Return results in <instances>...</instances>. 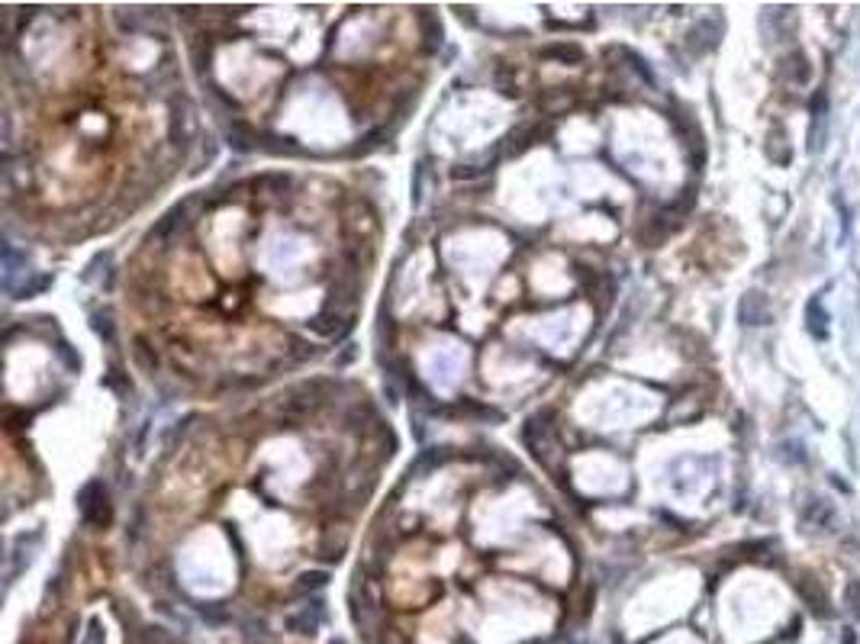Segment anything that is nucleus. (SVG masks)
Instances as JSON below:
<instances>
[{"mask_svg": "<svg viewBox=\"0 0 860 644\" xmlns=\"http://www.w3.org/2000/svg\"><path fill=\"white\" fill-rule=\"evenodd\" d=\"M55 355L65 361V367H68V371H75V374L81 371V357H77L75 351H71V345H68V342H58V345H55Z\"/></svg>", "mask_w": 860, "mask_h": 644, "instance_id": "obj_17", "label": "nucleus"}, {"mask_svg": "<svg viewBox=\"0 0 860 644\" xmlns=\"http://www.w3.org/2000/svg\"><path fill=\"white\" fill-rule=\"evenodd\" d=\"M91 326H94V332H97L106 345H116V329H113V319L106 313H94L91 316Z\"/></svg>", "mask_w": 860, "mask_h": 644, "instance_id": "obj_15", "label": "nucleus"}, {"mask_svg": "<svg viewBox=\"0 0 860 644\" xmlns=\"http://www.w3.org/2000/svg\"><path fill=\"white\" fill-rule=\"evenodd\" d=\"M351 357H355V345H345V355L338 357V367H342V365H348Z\"/></svg>", "mask_w": 860, "mask_h": 644, "instance_id": "obj_20", "label": "nucleus"}, {"mask_svg": "<svg viewBox=\"0 0 860 644\" xmlns=\"http://www.w3.org/2000/svg\"><path fill=\"white\" fill-rule=\"evenodd\" d=\"M799 596H803L805 606H809L818 618L828 616V596H825V589H822V583H818V577H812V574L799 577Z\"/></svg>", "mask_w": 860, "mask_h": 644, "instance_id": "obj_6", "label": "nucleus"}, {"mask_svg": "<svg viewBox=\"0 0 860 644\" xmlns=\"http://www.w3.org/2000/svg\"><path fill=\"white\" fill-rule=\"evenodd\" d=\"M77 509H81V518L87 526L104 528L110 522V503H106V487L100 480H87L81 490H77Z\"/></svg>", "mask_w": 860, "mask_h": 644, "instance_id": "obj_1", "label": "nucleus"}, {"mask_svg": "<svg viewBox=\"0 0 860 644\" xmlns=\"http://www.w3.org/2000/svg\"><path fill=\"white\" fill-rule=\"evenodd\" d=\"M541 58H558V62H580L583 58V49L580 45H567V43H551V45H545V49L539 52Z\"/></svg>", "mask_w": 860, "mask_h": 644, "instance_id": "obj_11", "label": "nucleus"}, {"mask_svg": "<svg viewBox=\"0 0 860 644\" xmlns=\"http://www.w3.org/2000/svg\"><path fill=\"white\" fill-rule=\"evenodd\" d=\"M422 200V165H416V184H413V204Z\"/></svg>", "mask_w": 860, "mask_h": 644, "instance_id": "obj_19", "label": "nucleus"}, {"mask_svg": "<svg viewBox=\"0 0 860 644\" xmlns=\"http://www.w3.org/2000/svg\"><path fill=\"white\" fill-rule=\"evenodd\" d=\"M722 39V20L719 16H706L702 23H696V26L690 29V35H686V43H690V49L700 55V52H712L715 45H719Z\"/></svg>", "mask_w": 860, "mask_h": 644, "instance_id": "obj_4", "label": "nucleus"}, {"mask_svg": "<svg viewBox=\"0 0 860 644\" xmlns=\"http://www.w3.org/2000/svg\"><path fill=\"white\" fill-rule=\"evenodd\" d=\"M780 74H783L786 81H793V84H805V81H809V58H805L803 52L786 55L783 65H780Z\"/></svg>", "mask_w": 860, "mask_h": 644, "instance_id": "obj_9", "label": "nucleus"}, {"mask_svg": "<svg viewBox=\"0 0 860 644\" xmlns=\"http://www.w3.org/2000/svg\"><path fill=\"white\" fill-rule=\"evenodd\" d=\"M458 413L470 416V419H480V422H503V413H500V409L483 406V403H477V399H461V403H458Z\"/></svg>", "mask_w": 860, "mask_h": 644, "instance_id": "obj_10", "label": "nucleus"}, {"mask_svg": "<svg viewBox=\"0 0 860 644\" xmlns=\"http://www.w3.org/2000/svg\"><path fill=\"white\" fill-rule=\"evenodd\" d=\"M834 522V506L825 503V499H812L809 506H805L803 512V532L809 528V532H822V528H828Z\"/></svg>", "mask_w": 860, "mask_h": 644, "instance_id": "obj_7", "label": "nucleus"}, {"mask_svg": "<svg viewBox=\"0 0 860 644\" xmlns=\"http://www.w3.org/2000/svg\"><path fill=\"white\" fill-rule=\"evenodd\" d=\"M825 116H828V100L825 94L818 91L812 97V133H809V152L818 155L822 152V142H825Z\"/></svg>", "mask_w": 860, "mask_h": 644, "instance_id": "obj_5", "label": "nucleus"}, {"mask_svg": "<svg viewBox=\"0 0 860 644\" xmlns=\"http://www.w3.org/2000/svg\"><path fill=\"white\" fill-rule=\"evenodd\" d=\"M322 618H326V609H322V602H307L303 609L290 612V616L284 618V628L294 631V635H316L322 625Z\"/></svg>", "mask_w": 860, "mask_h": 644, "instance_id": "obj_2", "label": "nucleus"}, {"mask_svg": "<svg viewBox=\"0 0 860 644\" xmlns=\"http://www.w3.org/2000/svg\"><path fill=\"white\" fill-rule=\"evenodd\" d=\"M805 332H809L815 342H825L828 338V313L822 306V296H812L805 303Z\"/></svg>", "mask_w": 860, "mask_h": 644, "instance_id": "obj_8", "label": "nucleus"}, {"mask_svg": "<svg viewBox=\"0 0 860 644\" xmlns=\"http://www.w3.org/2000/svg\"><path fill=\"white\" fill-rule=\"evenodd\" d=\"M133 357H136V365H139L145 374H155V371H158V355H155V348H148L145 338H136Z\"/></svg>", "mask_w": 860, "mask_h": 644, "instance_id": "obj_12", "label": "nucleus"}, {"mask_svg": "<svg viewBox=\"0 0 860 644\" xmlns=\"http://www.w3.org/2000/svg\"><path fill=\"white\" fill-rule=\"evenodd\" d=\"M326 583H329L326 570H309V574H300V580L294 583V593H313V589H322Z\"/></svg>", "mask_w": 860, "mask_h": 644, "instance_id": "obj_14", "label": "nucleus"}, {"mask_svg": "<svg viewBox=\"0 0 860 644\" xmlns=\"http://www.w3.org/2000/svg\"><path fill=\"white\" fill-rule=\"evenodd\" d=\"M226 135H229V145L236 148V152H252V133H248L242 123H232Z\"/></svg>", "mask_w": 860, "mask_h": 644, "instance_id": "obj_16", "label": "nucleus"}, {"mask_svg": "<svg viewBox=\"0 0 860 644\" xmlns=\"http://www.w3.org/2000/svg\"><path fill=\"white\" fill-rule=\"evenodd\" d=\"M847 602H851V612H860V583L847 587Z\"/></svg>", "mask_w": 860, "mask_h": 644, "instance_id": "obj_18", "label": "nucleus"}, {"mask_svg": "<svg viewBox=\"0 0 860 644\" xmlns=\"http://www.w3.org/2000/svg\"><path fill=\"white\" fill-rule=\"evenodd\" d=\"M738 322L742 326H770V300L761 290H748L738 303Z\"/></svg>", "mask_w": 860, "mask_h": 644, "instance_id": "obj_3", "label": "nucleus"}, {"mask_svg": "<svg viewBox=\"0 0 860 644\" xmlns=\"http://www.w3.org/2000/svg\"><path fill=\"white\" fill-rule=\"evenodd\" d=\"M52 287V274H35L29 284H23V287H16L13 294H16V300H29V296H39V294H45V290Z\"/></svg>", "mask_w": 860, "mask_h": 644, "instance_id": "obj_13", "label": "nucleus"}]
</instances>
